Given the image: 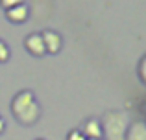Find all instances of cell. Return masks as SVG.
<instances>
[{"label":"cell","instance_id":"cell-1","mask_svg":"<svg viewBox=\"0 0 146 140\" xmlns=\"http://www.w3.org/2000/svg\"><path fill=\"white\" fill-rule=\"evenodd\" d=\"M129 114L126 111H106L100 118L104 140H126V131L129 126Z\"/></svg>","mask_w":146,"mask_h":140},{"label":"cell","instance_id":"cell-2","mask_svg":"<svg viewBox=\"0 0 146 140\" xmlns=\"http://www.w3.org/2000/svg\"><path fill=\"white\" fill-rule=\"evenodd\" d=\"M33 101H35V96H33L32 90H21V92H17L13 96V100H11V112H13V116L17 118V116L21 114V112H24Z\"/></svg>","mask_w":146,"mask_h":140},{"label":"cell","instance_id":"cell-3","mask_svg":"<svg viewBox=\"0 0 146 140\" xmlns=\"http://www.w3.org/2000/svg\"><path fill=\"white\" fill-rule=\"evenodd\" d=\"M39 118H41V103L35 100L24 112H21V114L17 116V122L21 124V126L32 127V126H35V124L39 122Z\"/></svg>","mask_w":146,"mask_h":140},{"label":"cell","instance_id":"cell-4","mask_svg":"<svg viewBox=\"0 0 146 140\" xmlns=\"http://www.w3.org/2000/svg\"><path fill=\"white\" fill-rule=\"evenodd\" d=\"M41 37H43V43H44V50L46 54H59L61 52V46H63V41H61V35L56 33L54 30H44L41 32Z\"/></svg>","mask_w":146,"mask_h":140},{"label":"cell","instance_id":"cell-5","mask_svg":"<svg viewBox=\"0 0 146 140\" xmlns=\"http://www.w3.org/2000/svg\"><path fill=\"white\" fill-rule=\"evenodd\" d=\"M24 48H26V50H28L32 55H35V57H41V55L46 54L41 33H30V35L24 39Z\"/></svg>","mask_w":146,"mask_h":140},{"label":"cell","instance_id":"cell-6","mask_svg":"<svg viewBox=\"0 0 146 140\" xmlns=\"http://www.w3.org/2000/svg\"><path fill=\"white\" fill-rule=\"evenodd\" d=\"M126 140H146V122L144 120L129 122L128 131H126Z\"/></svg>","mask_w":146,"mask_h":140},{"label":"cell","instance_id":"cell-7","mask_svg":"<svg viewBox=\"0 0 146 140\" xmlns=\"http://www.w3.org/2000/svg\"><path fill=\"white\" fill-rule=\"evenodd\" d=\"M6 17L9 22L13 24H22L26 18L30 17V7L26 4H21V6H15L11 9H6Z\"/></svg>","mask_w":146,"mask_h":140},{"label":"cell","instance_id":"cell-8","mask_svg":"<svg viewBox=\"0 0 146 140\" xmlns=\"http://www.w3.org/2000/svg\"><path fill=\"white\" fill-rule=\"evenodd\" d=\"M82 131L85 135V138H98L102 140V126H100V120L98 118H87L82 126Z\"/></svg>","mask_w":146,"mask_h":140},{"label":"cell","instance_id":"cell-9","mask_svg":"<svg viewBox=\"0 0 146 140\" xmlns=\"http://www.w3.org/2000/svg\"><path fill=\"white\" fill-rule=\"evenodd\" d=\"M9 55H11V52H9V46H7V44L4 43L2 39H0V63H7Z\"/></svg>","mask_w":146,"mask_h":140},{"label":"cell","instance_id":"cell-10","mask_svg":"<svg viewBox=\"0 0 146 140\" xmlns=\"http://www.w3.org/2000/svg\"><path fill=\"white\" fill-rule=\"evenodd\" d=\"M139 78H141V81L146 85V54L141 57V61H139Z\"/></svg>","mask_w":146,"mask_h":140},{"label":"cell","instance_id":"cell-11","mask_svg":"<svg viewBox=\"0 0 146 140\" xmlns=\"http://www.w3.org/2000/svg\"><path fill=\"white\" fill-rule=\"evenodd\" d=\"M67 140H87V138H85V135H83L80 129H72V131H68Z\"/></svg>","mask_w":146,"mask_h":140},{"label":"cell","instance_id":"cell-12","mask_svg":"<svg viewBox=\"0 0 146 140\" xmlns=\"http://www.w3.org/2000/svg\"><path fill=\"white\" fill-rule=\"evenodd\" d=\"M21 4H24V0H0V6L4 9H11L15 6H21Z\"/></svg>","mask_w":146,"mask_h":140},{"label":"cell","instance_id":"cell-13","mask_svg":"<svg viewBox=\"0 0 146 140\" xmlns=\"http://www.w3.org/2000/svg\"><path fill=\"white\" fill-rule=\"evenodd\" d=\"M6 131V122H4V118H0V135Z\"/></svg>","mask_w":146,"mask_h":140},{"label":"cell","instance_id":"cell-14","mask_svg":"<svg viewBox=\"0 0 146 140\" xmlns=\"http://www.w3.org/2000/svg\"><path fill=\"white\" fill-rule=\"evenodd\" d=\"M87 140H98V138H87Z\"/></svg>","mask_w":146,"mask_h":140},{"label":"cell","instance_id":"cell-15","mask_svg":"<svg viewBox=\"0 0 146 140\" xmlns=\"http://www.w3.org/2000/svg\"><path fill=\"white\" fill-rule=\"evenodd\" d=\"M37 140H44V138H37Z\"/></svg>","mask_w":146,"mask_h":140}]
</instances>
